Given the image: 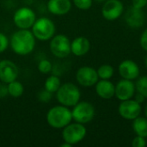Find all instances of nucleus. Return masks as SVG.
Wrapping results in <instances>:
<instances>
[{"instance_id":"obj_4","label":"nucleus","mask_w":147,"mask_h":147,"mask_svg":"<svg viewBox=\"0 0 147 147\" xmlns=\"http://www.w3.org/2000/svg\"><path fill=\"white\" fill-rule=\"evenodd\" d=\"M32 33L35 39L40 40H48L54 36L55 25L53 22L47 17H41L35 20L32 26Z\"/></svg>"},{"instance_id":"obj_36","label":"nucleus","mask_w":147,"mask_h":147,"mask_svg":"<svg viewBox=\"0 0 147 147\" xmlns=\"http://www.w3.org/2000/svg\"><path fill=\"white\" fill-rule=\"evenodd\" d=\"M95 1H96V2H103L104 3L106 0H95Z\"/></svg>"},{"instance_id":"obj_13","label":"nucleus","mask_w":147,"mask_h":147,"mask_svg":"<svg viewBox=\"0 0 147 147\" xmlns=\"http://www.w3.org/2000/svg\"><path fill=\"white\" fill-rule=\"evenodd\" d=\"M136 93L135 84L132 80L121 79L115 84V95L119 101H125L134 98Z\"/></svg>"},{"instance_id":"obj_34","label":"nucleus","mask_w":147,"mask_h":147,"mask_svg":"<svg viewBox=\"0 0 147 147\" xmlns=\"http://www.w3.org/2000/svg\"><path fill=\"white\" fill-rule=\"evenodd\" d=\"M144 113H145V116L147 118V103L146 105V107H145V110H144Z\"/></svg>"},{"instance_id":"obj_28","label":"nucleus","mask_w":147,"mask_h":147,"mask_svg":"<svg viewBox=\"0 0 147 147\" xmlns=\"http://www.w3.org/2000/svg\"><path fill=\"white\" fill-rule=\"evenodd\" d=\"M8 46H9V40L7 36L4 34L0 33V53H3L7 49Z\"/></svg>"},{"instance_id":"obj_2","label":"nucleus","mask_w":147,"mask_h":147,"mask_svg":"<svg viewBox=\"0 0 147 147\" xmlns=\"http://www.w3.org/2000/svg\"><path fill=\"white\" fill-rule=\"evenodd\" d=\"M72 121L71 110L64 105L55 106L49 109L47 114L48 125L55 129H62Z\"/></svg>"},{"instance_id":"obj_14","label":"nucleus","mask_w":147,"mask_h":147,"mask_svg":"<svg viewBox=\"0 0 147 147\" xmlns=\"http://www.w3.org/2000/svg\"><path fill=\"white\" fill-rule=\"evenodd\" d=\"M19 75L17 65L11 60L3 59L0 61V81L8 84L16 80Z\"/></svg>"},{"instance_id":"obj_16","label":"nucleus","mask_w":147,"mask_h":147,"mask_svg":"<svg viewBox=\"0 0 147 147\" xmlns=\"http://www.w3.org/2000/svg\"><path fill=\"white\" fill-rule=\"evenodd\" d=\"M95 86L97 96L102 99L109 100L115 95V84H114L109 79H100Z\"/></svg>"},{"instance_id":"obj_32","label":"nucleus","mask_w":147,"mask_h":147,"mask_svg":"<svg viewBox=\"0 0 147 147\" xmlns=\"http://www.w3.org/2000/svg\"><path fill=\"white\" fill-rule=\"evenodd\" d=\"M8 94V89L7 86L4 84H0V97H3Z\"/></svg>"},{"instance_id":"obj_35","label":"nucleus","mask_w":147,"mask_h":147,"mask_svg":"<svg viewBox=\"0 0 147 147\" xmlns=\"http://www.w3.org/2000/svg\"><path fill=\"white\" fill-rule=\"evenodd\" d=\"M145 65H146V66L147 68V55L146 57V59H145Z\"/></svg>"},{"instance_id":"obj_33","label":"nucleus","mask_w":147,"mask_h":147,"mask_svg":"<svg viewBox=\"0 0 147 147\" xmlns=\"http://www.w3.org/2000/svg\"><path fill=\"white\" fill-rule=\"evenodd\" d=\"M61 147H71L72 146L71 145V144H69V143H67V142H65L64 144H62L61 146H60Z\"/></svg>"},{"instance_id":"obj_26","label":"nucleus","mask_w":147,"mask_h":147,"mask_svg":"<svg viewBox=\"0 0 147 147\" xmlns=\"http://www.w3.org/2000/svg\"><path fill=\"white\" fill-rule=\"evenodd\" d=\"M147 146L146 138L136 135L132 140V146L133 147H146Z\"/></svg>"},{"instance_id":"obj_5","label":"nucleus","mask_w":147,"mask_h":147,"mask_svg":"<svg viewBox=\"0 0 147 147\" xmlns=\"http://www.w3.org/2000/svg\"><path fill=\"white\" fill-rule=\"evenodd\" d=\"M71 115L72 120H74L76 122L84 125L90 122L94 119L96 110L93 104H91L90 102L79 101L75 106H73Z\"/></svg>"},{"instance_id":"obj_9","label":"nucleus","mask_w":147,"mask_h":147,"mask_svg":"<svg viewBox=\"0 0 147 147\" xmlns=\"http://www.w3.org/2000/svg\"><path fill=\"white\" fill-rule=\"evenodd\" d=\"M142 112L141 104L134 99H128L121 101L118 107V113L125 120L134 121L140 115Z\"/></svg>"},{"instance_id":"obj_11","label":"nucleus","mask_w":147,"mask_h":147,"mask_svg":"<svg viewBox=\"0 0 147 147\" xmlns=\"http://www.w3.org/2000/svg\"><path fill=\"white\" fill-rule=\"evenodd\" d=\"M77 82L83 87H92L99 80L96 69L90 66H82L76 73Z\"/></svg>"},{"instance_id":"obj_15","label":"nucleus","mask_w":147,"mask_h":147,"mask_svg":"<svg viewBox=\"0 0 147 147\" xmlns=\"http://www.w3.org/2000/svg\"><path fill=\"white\" fill-rule=\"evenodd\" d=\"M124 20L130 28H139L144 25L146 21V15L142 9H137L130 6L125 12Z\"/></svg>"},{"instance_id":"obj_6","label":"nucleus","mask_w":147,"mask_h":147,"mask_svg":"<svg viewBox=\"0 0 147 147\" xmlns=\"http://www.w3.org/2000/svg\"><path fill=\"white\" fill-rule=\"evenodd\" d=\"M86 134L87 129L84 124L75 121V123H70L63 128L62 138L65 142L73 146L81 142L85 138Z\"/></svg>"},{"instance_id":"obj_3","label":"nucleus","mask_w":147,"mask_h":147,"mask_svg":"<svg viewBox=\"0 0 147 147\" xmlns=\"http://www.w3.org/2000/svg\"><path fill=\"white\" fill-rule=\"evenodd\" d=\"M58 102L65 107L75 106L81 98V92L79 88L72 83H65L61 84L56 92Z\"/></svg>"},{"instance_id":"obj_37","label":"nucleus","mask_w":147,"mask_h":147,"mask_svg":"<svg viewBox=\"0 0 147 147\" xmlns=\"http://www.w3.org/2000/svg\"><path fill=\"white\" fill-rule=\"evenodd\" d=\"M146 142H147V138H146Z\"/></svg>"},{"instance_id":"obj_31","label":"nucleus","mask_w":147,"mask_h":147,"mask_svg":"<svg viewBox=\"0 0 147 147\" xmlns=\"http://www.w3.org/2000/svg\"><path fill=\"white\" fill-rule=\"evenodd\" d=\"M134 97H135L134 98V100L136 101V102H138L139 103H143L144 102H145V100L146 99L143 95H141V94H140V93H138V92H136L135 93V95H134Z\"/></svg>"},{"instance_id":"obj_7","label":"nucleus","mask_w":147,"mask_h":147,"mask_svg":"<svg viewBox=\"0 0 147 147\" xmlns=\"http://www.w3.org/2000/svg\"><path fill=\"white\" fill-rule=\"evenodd\" d=\"M36 20L34 11L28 7L19 8L14 14L13 21L20 29H28L32 28Z\"/></svg>"},{"instance_id":"obj_8","label":"nucleus","mask_w":147,"mask_h":147,"mask_svg":"<svg viewBox=\"0 0 147 147\" xmlns=\"http://www.w3.org/2000/svg\"><path fill=\"white\" fill-rule=\"evenodd\" d=\"M50 50L55 57H67L71 53L69 38L65 34H57L53 36L50 42Z\"/></svg>"},{"instance_id":"obj_12","label":"nucleus","mask_w":147,"mask_h":147,"mask_svg":"<svg viewBox=\"0 0 147 147\" xmlns=\"http://www.w3.org/2000/svg\"><path fill=\"white\" fill-rule=\"evenodd\" d=\"M118 72L123 79L136 80L140 75V69L139 65L132 59H125L120 63L118 66Z\"/></svg>"},{"instance_id":"obj_25","label":"nucleus","mask_w":147,"mask_h":147,"mask_svg":"<svg viewBox=\"0 0 147 147\" xmlns=\"http://www.w3.org/2000/svg\"><path fill=\"white\" fill-rule=\"evenodd\" d=\"M74 5L82 10H87L91 8L93 4V0H72Z\"/></svg>"},{"instance_id":"obj_27","label":"nucleus","mask_w":147,"mask_h":147,"mask_svg":"<svg viewBox=\"0 0 147 147\" xmlns=\"http://www.w3.org/2000/svg\"><path fill=\"white\" fill-rule=\"evenodd\" d=\"M52 96H53V93L47 91V90H40L38 93V99L42 102H48L52 99Z\"/></svg>"},{"instance_id":"obj_21","label":"nucleus","mask_w":147,"mask_h":147,"mask_svg":"<svg viewBox=\"0 0 147 147\" xmlns=\"http://www.w3.org/2000/svg\"><path fill=\"white\" fill-rule=\"evenodd\" d=\"M7 89H8V94L12 97H16V98L21 96L24 92V88L22 84L16 80L9 83L7 85Z\"/></svg>"},{"instance_id":"obj_18","label":"nucleus","mask_w":147,"mask_h":147,"mask_svg":"<svg viewBox=\"0 0 147 147\" xmlns=\"http://www.w3.org/2000/svg\"><path fill=\"white\" fill-rule=\"evenodd\" d=\"M49 12L56 16L67 14L71 9V0H49L47 3Z\"/></svg>"},{"instance_id":"obj_30","label":"nucleus","mask_w":147,"mask_h":147,"mask_svg":"<svg viewBox=\"0 0 147 147\" xmlns=\"http://www.w3.org/2000/svg\"><path fill=\"white\" fill-rule=\"evenodd\" d=\"M132 6L137 9H144L147 6V0H132Z\"/></svg>"},{"instance_id":"obj_1","label":"nucleus","mask_w":147,"mask_h":147,"mask_svg":"<svg viewBox=\"0 0 147 147\" xmlns=\"http://www.w3.org/2000/svg\"><path fill=\"white\" fill-rule=\"evenodd\" d=\"M10 46L15 53L22 56L28 55L33 52L35 47V37L32 31L20 29L12 34Z\"/></svg>"},{"instance_id":"obj_17","label":"nucleus","mask_w":147,"mask_h":147,"mask_svg":"<svg viewBox=\"0 0 147 147\" xmlns=\"http://www.w3.org/2000/svg\"><path fill=\"white\" fill-rule=\"evenodd\" d=\"M90 42L84 36H78L71 42V52L75 56L81 57L89 53Z\"/></svg>"},{"instance_id":"obj_19","label":"nucleus","mask_w":147,"mask_h":147,"mask_svg":"<svg viewBox=\"0 0 147 147\" xmlns=\"http://www.w3.org/2000/svg\"><path fill=\"white\" fill-rule=\"evenodd\" d=\"M133 130L136 135L147 138V118L145 116H139L133 121Z\"/></svg>"},{"instance_id":"obj_22","label":"nucleus","mask_w":147,"mask_h":147,"mask_svg":"<svg viewBox=\"0 0 147 147\" xmlns=\"http://www.w3.org/2000/svg\"><path fill=\"white\" fill-rule=\"evenodd\" d=\"M99 79H110L115 74V69L111 65L103 64L96 70Z\"/></svg>"},{"instance_id":"obj_20","label":"nucleus","mask_w":147,"mask_h":147,"mask_svg":"<svg viewBox=\"0 0 147 147\" xmlns=\"http://www.w3.org/2000/svg\"><path fill=\"white\" fill-rule=\"evenodd\" d=\"M60 85H61V81L59 78V77L55 75H51L46 79L44 87H45V90L53 94L58 91Z\"/></svg>"},{"instance_id":"obj_29","label":"nucleus","mask_w":147,"mask_h":147,"mask_svg":"<svg viewBox=\"0 0 147 147\" xmlns=\"http://www.w3.org/2000/svg\"><path fill=\"white\" fill-rule=\"evenodd\" d=\"M140 44L141 48L147 52V28L141 33L140 38Z\"/></svg>"},{"instance_id":"obj_23","label":"nucleus","mask_w":147,"mask_h":147,"mask_svg":"<svg viewBox=\"0 0 147 147\" xmlns=\"http://www.w3.org/2000/svg\"><path fill=\"white\" fill-rule=\"evenodd\" d=\"M135 88L136 92L143 95L146 98H147V76L139 77L136 79Z\"/></svg>"},{"instance_id":"obj_10","label":"nucleus","mask_w":147,"mask_h":147,"mask_svg":"<svg viewBox=\"0 0 147 147\" xmlns=\"http://www.w3.org/2000/svg\"><path fill=\"white\" fill-rule=\"evenodd\" d=\"M124 12V4L121 0H106L102 7V15L108 21L119 19Z\"/></svg>"},{"instance_id":"obj_24","label":"nucleus","mask_w":147,"mask_h":147,"mask_svg":"<svg viewBox=\"0 0 147 147\" xmlns=\"http://www.w3.org/2000/svg\"><path fill=\"white\" fill-rule=\"evenodd\" d=\"M38 70L42 74H48L53 70V65L49 60L42 59L38 64Z\"/></svg>"}]
</instances>
